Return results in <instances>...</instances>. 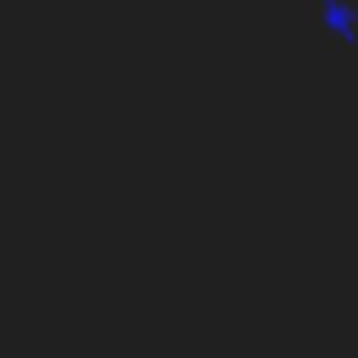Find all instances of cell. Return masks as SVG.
Wrapping results in <instances>:
<instances>
[{
	"label": "cell",
	"mask_w": 358,
	"mask_h": 358,
	"mask_svg": "<svg viewBox=\"0 0 358 358\" xmlns=\"http://www.w3.org/2000/svg\"><path fill=\"white\" fill-rule=\"evenodd\" d=\"M308 28L330 45H358V0H308Z\"/></svg>",
	"instance_id": "obj_1"
}]
</instances>
